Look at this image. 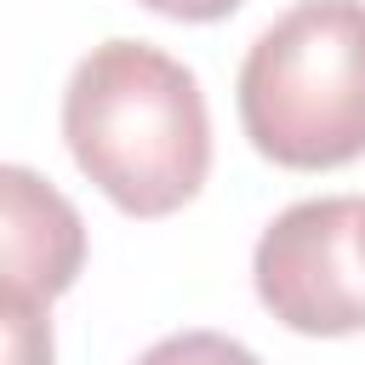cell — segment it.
I'll return each instance as SVG.
<instances>
[{
	"label": "cell",
	"instance_id": "obj_1",
	"mask_svg": "<svg viewBox=\"0 0 365 365\" xmlns=\"http://www.w3.org/2000/svg\"><path fill=\"white\" fill-rule=\"evenodd\" d=\"M74 165L131 217H171L211 171V114L188 63L148 40L91 46L63 86Z\"/></svg>",
	"mask_w": 365,
	"mask_h": 365
},
{
	"label": "cell",
	"instance_id": "obj_2",
	"mask_svg": "<svg viewBox=\"0 0 365 365\" xmlns=\"http://www.w3.org/2000/svg\"><path fill=\"white\" fill-rule=\"evenodd\" d=\"M240 125L285 171L365 154V0H297L240 63Z\"/></svg>",
	"mask_w": 365,
	"mask_h": 365
},
{
	"label": "cell",
	"instance_id": "obj_3",
	"mask_svg": "<svg viewBox=\"0 0 365 365\" xmlns=\"http://www.w3.org/2000/svg\"><path fill=\"white\" fill-rule=\"evenodd\" d=\"M251 279L262 308L302 336L365 331V200L325 194L285 205L251 251Z\"/></svg>",
	"mask_w": 365,
	"mask_h": 365
},
{
	"label": "cell",
	"instance_id": "obj_4",
	"mask_svg": "<svg viewBox=\"0 0 365 365\" xmlns=\"http://www.w3.org/2000/svg\"><path fill=\"white\" fill-rule=\"evenodd\" d=\"M86 268V222L63 188L29 165H0V285L63 297Z\"/></svg>",
	"mask_w": 365,
	"mask_h": 365
},
{
	"label": "cell",
	"instance_id": "obj_5",
	"mask_svg": "<svg viewBox=\"0 0 365 365\" xmlns=\"http://www.w3.org/2000/svg\"><path fill=\"white\" fill-rule=\"evenodd\" d=\"M51 308L23 285H0V365H51Z\"/></svg>",
	"mask_w": 365,
	"mask_h": 365
},
{
	"label": "cell",
	"instance_id": "obj_6",
	"mask_svg": "<svg viewBox=\"0 0 365 365\" xmlns=\"http://www.w3.org/2000/svg\"><path fill=\"white\" fill-rule=\"evenodd\" d=\"M137 365H262V359L222 331H177V336H160L154 348H143Z\"/></svg>",
	"mask_w": 365,
	"mask_h": 365
},
{
	"label": "cell",
	"instance_id": "obj_7",
	"mask_svg": "<svg viewBox=\"0 0 365 365\" xmlns=\"http://www.w3.org/2000/svg\"><path fill=\"white\" fill-rule=\"evenodd\" d=\"M137 6H148L160 17H177V23H217V17H228L245 0H137Z\"/></svg>",
	"mask_w": 365,
	"mask_h": 365
}]
</instances>
